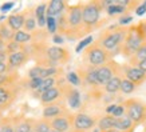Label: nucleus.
I'll return each mask as SVG.
<instances>
[{"label":"nucleus","instance_id":"5701e85b","mask_svg":"<svg viewBox=\"0 0 146 132\" xmlns=\"http://www.w3.org/2000/svg\"><path fill=\"white\" fill-rule=\"evenodd\" d=\"M34 124H35V120L22 119V120H19V121H16L15 131L13 132H31L32 128H34Z\"/></svg>","mask_w":146,"mask_h":132},{"label":"nucleus","instance_id":"bb28decb","mask_svg":"<svg viewBox=\"0 0 146 132\" xmlns=\"http://www.w3.org/2000/svg\"><path fill=\"white\" fill-rule=\"evenodd\" d=\"M38 24H36V19H35V15L32 12H26V22H24V31L31 33L32 31H35Z\"/></svg>","mask_w":146,"mask_h":132},{"label":"nucleus","instance_id":"2f4dec72","mask_svg":"<svg viewBox=\"0 0 146 132\" xmlns=\"http://www.w3.org/2000/svg\"><path fill=\"white\" fill-rule=\"evenodd\" d=\"M66 79L67 81H68V84H70L71 87H78V85H80L82 84V81H80V77L79 75H78V72H68L66 75Z\"/></svg>","mask_w":146,"mask_h":132},{"label":"nucleus","instance_id":"393cba45","mask_svg":"<svg viewBox=\"0 0 146 132\" xmlns=\"http://www.w3.org/2000/svg\"><path fill=\"white\" fill-rule=\"evenodd\" d=\"M13 35H15V32L7 26V23H0V39H3L5 43H9V41L13 40Z\"/></svg>","mask_w":146,"mask_h":132},{"label":"nucleus","instance_id":"a878e982","mask_svg":"<svg viewBox=\"0 0 146 132\" xmlns=\"http://www.w3.org/2000/svg\"><path fill=\"white\" fill-rule=\"evenodd\" d=\"M32 33H28V32H26L24 30H20V31H16L15 32V35H13V41H16L18 44H22V45H24V44L30 43L32 40Z\"/></svg>","mask_w":146,"mask_h":132},{"label":"nucleus","instance_id":"20e7f679","mask_svg":"<svg viewBox=\"0 0 146 132\" xmlns=\"http://www.w3.org/2000/svg\"><path fill=\"white\" fill-rule=\"evenodd\" d=\"M125 115L133 121L134 125L143 124L146 119V104L139 99H127L123 101Z\"/></svg>","mask_w":146,"mask_h":132},{"label":"nucleus","instance_id":"4be33fe9","mask_svg":"<svg viewBox=\"0 0 146 132\" xmlns=\"http://www.w3.org/2000/svg\"><path fill=\"white\" fill-rule=\"evenodd\" d=\"M19 76L18 72L13 71V72H5V74H0V87H4V85H11V84H16Z\"/></svg>","mask_w":146,"mask_h":132},{"label":"nucleus","instance_id":"dca6fc26","mask_svg":"<svg viewBox=\"0 0 146 132\" xmlns=\"http://www.w3.org/2000/svg\"><path fill=\"white\" fill-rule=\"evenodd\" d=\"M67 9V4L63 0H51L47 4V9H46V15L50 18H58L59 15H62Z\"/></svg>","mask_w":146,"mask_h":132},{"label":"nucleus","instance_id":"b1692460","mask_svg":"<svg viewBox=\"0 0 146 132\" xmlns=\"http://www.w3.org/2000/svg\"><path fill=\"white\" fill-rule=\"evenodd\" d=\"M145 59H146V41H143V44L137 49V52L134 53L131 57H129V60H130V64H133L134 67V64L137 66L138 63H141Z\"/></svg>","mask_w":146,"mask_h":132},{"label":"nucleus","instance_id":"e433bc0d","mask_svg":"<svg viewBox=\"0 0 146 132\" xmlns=\"http://www.w3.org/2000/svg\"><path fill=\"white\" fill-rule=\"evenodd\" d=\"M42 81H43V79H40V77H38V79H28V83H27V88H30L31 91H38L40 88V85H42Z\"/></svg>","mask_w":146,"mask_h":132},{"label":"nucleus","instance_id":"4c0bfd02","mask_svg":"<svg viewBox=\"0 0 146 132\" xmlns=\"http://www.w3.org/2000/svg\"><path fill=\"white\" fill-rule=\"evenodd\" d=\"M123 115H125L123 104H117V107H115V110L113 111L111 116H113V118H121V116H123Z\"/></svg>","mask_w":146,"mask_h":132},{"label":"nucleus","instance_id":"9b49d317","mask_svg":"<svg viewBox=\"0 0 146 132\" xmlns=\"http://www.w3.org/2000/svg\"><path fill=\"white\" fill-rule=\"evenodd\" d=\"M72 118H74V115H71L68 112L66 115L48 120L51 129H55L58 132H70V129L72 128Z\"/></svg>","mask_w":146,"mask_h":132},{"label":"nucleus","instance_id":"c85d7f7f","mask_svg":"<svg viewBox=\"0 0 146 132\" xmlns=\"http://www.w3.org/2000/svg\"><path fill=\"white\" fill-rule=\"evenodd\" d=\"M51 131V125H50V121L46 119H39L35 120V124H34V132H50Z\"/></svg>","mask_w":146,"mask_h":132},{"label":"nucleus","instance_id":"de8ad7c7","mask_svg":"<svg viewBox=\"0 0 146 132\" xmlns=\"http://www.w3.org/2000/svg\"><path fill=\"white\" fill-rule=\"evenodd\" d=\"M105 132H118V131H117V129H114V128H113V129H109V131H105Z\"/></svg>","mask_w":146,"mask_h":132},{"label":"nucleus","instance_id":"c9c22d12","mask_svg":"<svg viewBox=\"0 0 146 132\" xmlns=\"http://www.w3.org/2000/svg\"><path fill=\"white\" fill-rule=\"evenodd\" d=\"M24 49V45L22 44H18L16 41H9L7 43V53H13V52H18V51H22Z\"/></svg>","mask_w":146,"mask_h":132},{"label":"nucleus","instance_id":"864d4df0","mask_svg":"<svg viewBox=\"0 0 146 132\" xmlns=\"http://www.w3.org/2000/svg\"><path fill=\"white\" fill-rule=\"evenodd\" d=\"M145 132H146V129H145Z\"/></svg>","mask_w":146,"mask_h":132},{"label":"nucleus","instance_id":"7ed1b4c3","mask_svg":"<svg viewBox=\"0 0 146 132\" xmlns=\"http://www.w3.org/2000/svg\"><path fill=\"white\" fill-rule=\"evenodd\" d=\"M126 35H127V28H125V27L118 28V30H113V31H106L99 36V39L95 43H98L103 49H106L107 52L115 51V49L121 48Z\"/></svg>","mask_w":146,"mask_h":132},{"label":"nucleus","instance_id":"6e6552de","mask_svg":"<svg viewBox=\"0 0 146 132\" xmlns=\"http://www.w3.org/2000/svg\"><path fill=\"white\" fill-rule=\"evenodd\" d=\"M117 70L118 66L114 62H109L106 64H103L102 67L95 68V74H97V80H98V85H105V84L117 75Z\"/></svg>","mask_w":146,"mask_h":132},{"label":"nucleus","instance_id":"49530a36","mask_svg":"<svg viewBox=\"0 0 146 132\" xmlns=\"http://www.w3.org/2000/svg\"><path fill=\"white\" fill-rule=\"evenodd\" d=\"M115 107H117V104H110V106H107L106 114H107V115H111V114H113V111L115 110Z\"/></svg>","mask_w":146,"mask_h":132},{"label":"nucleus","instance_id":"7c9ffc66","mask_svg":"<svg viewBox=\"0 0 146 132\" xmlns=\"http://www.w3.org/2000/svg\"><path fill=\"white\" fill-rule=\"evenodd\" d=\"M46 28H47V32L51 33V35L58 33L56 18H50V16H47V19H46Z\"/></svg>","mask_w":146,"mask_h":132},{"label":"nucleus","instance_id":"1a4fd4ad","mask_svg":"<svg viewBox=\"0 0 146 132\" xmlns=\"http://www.w3.org/2000/svg\"><path fill=\"white\" fill-rule=\"evenodd\" d=\"M63 96H64V85H58V87H54L40 93L39 99L43 106H50V104L59 103Z\"/></svg>","mask_w":146,"mask_h":132},{"label":"nucleus","instance_id":"f03ea898","mask_svg":"<svg viewBox=\"0 0 146 132\" xmlns=\"http://www.w3.org/2000/svg\"><path fill=\"white\" fill-rule=\"evenodd\" d=\"M102 9H103L102 3L98 1V0L83 3V7H82V23H83V30L86 33L91 32L98 27Z\"/></svg>","mask_w":146,"mask_h":132},{"label":"nucleus","instance_id":"473e14b6","mask_svg":"<svg viewBox=\"0 0 146 132\" xmlns=\"http://www.w3.org/2000/svg\"><path fill=\"white\" fill-rule=\"evenodd\" d=\"M125 11H126L125 7L118 5V4H114V3L106 8V12H107L109 16H115V15H119V13H125Z\"/></svg>","mask_w":146,"mask_h":132},{"label":"nucleus","instance_id":"0eeeda50","mask_svg":"<svg viewBox=\"0 0 146 132\" xmlns=\"http://www.w3.org/2000/svg\"><path fill=\"white\" fill-rule=\"evenodd\" d=\"M98 120L93 116H90L87 114L79 112V114L74 115L72 118V128L75 131H80V132H89L93 128H95Z\"/></svg>","mask_w":146,"mask_h":132},{"label":"nucleus","instance_id":"f8f14e48","mask_svg":"<svg viewBox=\"0 0 146 132\" xmlns=\"http://www.w3.org/2000/svg\"><path fill=\"white\" fill-rule=\"evenodd\" d=\"M28 57H30V55H28V52L26 49H22V51H18V52H13V53H8V59H7L8 71L13 72L18 68H20L23 64H26Z\"/></svg>","mask_w":146,"mask_h":132},{"label":"nucleus","instance_id":"4468645a","mask_svg":"<svg viewBox=\"0 0 146 132\" xmlns=\"http://www.w3.org/2000/svg\"><path fill=\"white\" fill-rule=\"evenodd\" d=\"M64 96L71 110H79L82 107V96L75 87H64Z\"/></svg>","mask_w":146,"mask_h":132},{"label":"nucleus","instance_id":"412c9836","mask_svg":"<svg viewBox=\"0 0 146 132\" xmlns=\"http://www.w3.org/2000/svg\"><path fill=\"white\" fill-rule=\"evenodd\" d=\"M121 77L118 75H115L114 77H111L109 81H107L105 85H103V89L105 92L110 93V95H114V93L119 92V87H121Z\"/></svg>","mask_w":146,"mask_h":132},{"label":"nucleus","instance_id":"9d476101","mask_svg":"<svg viewBox=\"0 0 146 132\" xmlns=\"http://www.w3.org/2000/svg\"><path fill=\"white\" fill-rule=\"evenodd\" d=\"M16 95H18L16 84L0 87V111L1 112L12 104V101L16 99Z\"/></svg>","mask_w":146,"mask_h":132},{"label":"nucleus","instance_id":"423d86ee","mask_svg":"<svg viewBox=\"0 0 146 132\" xmlns=\"http://www.w3.org/2000/svg\"><path fill=\"white\" fill-rule=\"evenodd\" d=\"M145 41V31H139L138 28L135 30H127V35L125 37L123 47H122V52L127 57H131L134 53L137 52V49L141 47Z\"/></svg>","mask_w":146,"mask_h":132},{"label":"nucleus","instance_id":"5fc2aeb1","mask_svg":"<svg viewBox=\"0 0 146 132\" xmlns=\"http://www.w3.org/2000/svg\"><path fill=\"white\" fill-rule=\"evenodd\" d=\"M0 120H1V119H0Z\"/></svg>","mask_w":146,"mask_h":132},{"label":"nucleus","instance_id":"c756f323","mask_svg":"<svg viewBox=\"0 0 146 132\" xmlns=\"http://www.w3.org/2000/svg\"><path fill=\"white\" fill-rule=\"evenodd\" d=\"M15 121L11 119L1 118L0 120V132H13L15 131Z\"/></svg>","mask_w":146,"mask_h":132},{"label":"nucleus","instance_id":"58836bf2","mask_svg":"<svg viewBox=\"0 0 146 132\" xmlns=\"http://www.w3.org/2000/svg\"><path fill=\"white\" fill-rule=\"evenodd\" d=\"M15 7V3H12V1H8V3H4V4H1V7H0V12H8V11H11V9Z\"/></svg>","mask_w":146,"mask_h":132},{"label":"nucleus","instance_id":"39448f33","mask_svg":"<svg viewBox=\"0 0 146 132\" xmlns=\"http://www.w3.org/2000/svg\"><path fill=\"white\" fill-rule=\"evenodd\" d=\"M84 60L87 62L89 67L98 68L110 62V52L103 49L98 43H91L86 49Z\"/></svg>","mask_w":146,"mask_h":132},{"label":"nucleus","instance_id":"a211bd4d","mask_svg":"<svg viewBox=\"0 0 146 132\" xmlns=\"http://www.w3.org/2000/svg\"><path fill=\"white\" fill-rule=\"evenodd\" d=\"M46 9H47V3H40V4H38L35 7V9H34L36 24H38L39 28H44L46 27V19H47Z\"/></svg>","mask_w":146,"mask_h":132},{"label":"nucleus","instance_id":"09e8293b","mask_svg":"<svg viewBox=\"0 0 146 132\" xmlns=\"http://www.w3.org/2000/svg\"><path fill=\"white\" fill-rule=\"evenodd\" d=\"M91 131H93V132H101V131H99V129H98V128H93Z\"/></svg>","mask_w":146,"mask_h":132},{"label":"nucleus","instance_id":"603ef678","mask_svg":"<svg viewBox=\"0 0 146 132\" xmlns=\"http://www.w3.org/2000/svg\"><path fill=\"white\" fill-rule=\"evenodd\" d=\"M143 124H145V125H146V119H145V121H143Z\"/></svg>","mask_w":146,"mask_h":132},{"label":"nucleus","instance_id":"aec40b11","mask_svg":"<svg viewBox=\"0 0 146 132\" xmlns=\"http://www.w3.org/2000/svg\"><path fill=\"white\" fill-rule=\"evenodd\" d=\"M115 124V118H113L111 115H106L97 121V128L101 132L109 131V129H113Z\"/></svg>","mask_w":146,"mask_h":132},{"label":"nucleus","instance_id":"f704fd0d","mask_svg":"<svg viewBox=\"0 0 146 132\" xmlns=\"http://www.w3.org/2000/svg\"><path fill=\"white\" fill-rule=\"evenodd\" d=\"M42 71H43V67L40 66H34L32 68H30V71H28V79H38V77H40V75H42Z\"/></svg>","mask_w":146,"mask_h":132},{"label":"nucleus","instance_id":"c03bdc74","mask_svg":"<svg viewBox=\"0 0 146 132\" xmlns=\"http://www.w3.org/2000/svg\"><path fill=\"white\" fill-rule=\"evenodd\" d=\"M0 52H7V43L3 39H0Z\"/></svg>","mask_w":146,"mask_h":132},{"label":"nucleus","instance_id":"3c124183","mask_svg":"<svg viewBox=\"0 0 146 132\" xmlns=\"http://www.w3.org/2000/svg\"><path fill=\"white\" fill-rule=\"evenodd\" d=\"M50 132H58V131H55V129H51V131H50Z\"/></svg>","mask_w":146,"mask_h":132},{"label":"nucleus","instance_id":"6ab92c4d","mask_svg":"<svg viewBox=\"0 0 146 132\" xmlns=\"http://www.w3.org/2000/svg\"><path fill=\"white\" fill-rule=\"evenodd\" d=\"M133 127H134L133 121L129 119L126 115L121 116V118H115L114 129H117L118 132H130L133 129Z\"/></svg>","mask_w":146,"mask_h":132},{"label":"nucleus","instance_id":"ddd939ff","mask_svg":"<svg viewBox=\"0 0 146 132\" xmlns=\"http://www.w3.org/2000/svg\"><path fill=\"white\" fill-rule=\"evenodd\" d=\"M70 111L67 110L66 107L60 104V103H55V104H50V106H44L43 111H42V116L46 120H51L55 119L58 116H62V115L68 114Z\"/></svg>","mask_w":146,"mask_h":132},{"label":"nucleus","instance_id":"f3484780","mask_svg":"<svg viewBox=\"0 0 146 132\" xmlns=\"http://www.w3.org/2000/svg\"><path fill=\"white\" fill-rule=\"evenodd\" d=\"M24 22H26V12H19V13H12L7 18V26L12 30L13 32L20 31L24 27Z\"/></svg>","mask_w":146,"mask_h":132},{"label":"nucleus","instance_id":"37998d69","mask_svg":"<svg viewBox=\"0 0 146 132\" xmlns=\"http://www.w3.org/2000/svg\"><path fill=\"white\" fill-rule=\"evenodd\" d=\"M5 72H9L8 67H7V63H1V62H0V74H5Z\"/></svg>","mask_w":146,"mask_h":132},{"label":"nucleus","instance_id":"a19ab883","mask_svg":"<svg viewBox=\"0 0 146 132\" xmlns=\"http://www.w3.org/2000/svg\"><path fill=\"white\" fill-rule=\"evenodd\" d=\"M131 22H133V16H122L119 19V26L125 27V26H127V24H130Z\"/></svg>","mask_w":146,"mask_h":132},{"label":"nucleus","instance_id":"ea45409f","mask_svg":"<svg viewBox=\"0 0 146 132\" xmlns=\"http://www.w3.org/2000/svg\"><path fill=\"white\" fill-rule=\"evenodd\" d=\"M52 43H55L56 45L63 44L64 43V36L60 35V33H55V35H52Z\"/></svg>","mask_w":146,"mask_h":132},{"label":"nucleus","instance_id":"72a5a7b5","mask_svg":"<svg viewBox=\"0 0 146 132\" xmlns=\"http://www.w3.org/2000/svg\"><path fill=\"white\" fill-rule=\"evenodd\" d=\"M94 41V39H93V36H86L84 39H82L79 41V43L76 44V47H75V52L76 53H79V52H82L86 47H89L90 44Z\"/></svg>","mask_w":146,"mask_h":132},{"label":"nucleus","instance_id":"79ce46f5","mask_svg":"<svg viewBox=\"0 0 146 132\" xmlns=\"http://www.w3.org/2000/svg\"><path fill=\"white\" fill-rule=\"evenodd\" d=\"M145 13H146V5L141 4L135 8V15H137V16H142V15H145Z\"/></svg>","mask_w":146,"mask_h":132},{"label":"nucleus","instance_id":"f257e3e1","mask_svg":"<svg viewBox=\"0 0 146 132\" xmlns=\"http://www.w3.org/2000/svg\"><path fill=\"white\" fill-rule=\"evenodd\" d=\"M82 7L83 3L67 7V32L64 35H67V37L71 40L86 35L82 23Z\"/></svg>","mask_w":146,"mask_h":132},{"label":"nucleus","instance_id":"2eb2a0df","mask_svg":"<svg viewBox=\"0 0 146 132\" xmlns=\"http://www.w3.org/2000/svg\"><path fill=\"white\" fill-rule=\"evenodd\" d=\"M125 75H126V79L130 80L131 83H134L135 85H139L146 80V74L143 71H141L138 67H129L125 71Z\"/></svg>","mask_w":146,"mask_h":132},{"label":"nucleus","instance_id":"a18cd8bd","mask_svg":"<svg viewBox=\"0 0 146 132\" xmlns=\"http://www.w3.org/2000/svg\"><path fill=\"white\" fill-rule=\"evenodd\" d=\"M135 67H138L139 70H141V71H143V72H145V74H146V59H145V60H142L141 63H138V64H137V66H135Z\"/></svg>","mask_w":146,"mask_h":132},{"label":"nucleus","instance_id":"8fccbe9b","mask_svg":"<svg viewBox=\"0 0 146 132\" xmlns=\"http://www.w3.org/2000/svg\"><path fill=\"white\" fill-rule=\"evenodd\" d=\"M1 118H3V112H0V119H1Z\"/></svg>","mask_w":146,"mask_h":132},{"label":"nucleus","instance_id":"cd10ccee","mask_svg":"<svg viewBox=\"0 0 146 132\" xmlns=\"http://www.w3.org/2000/svg\"><path fill=\"white\" fill-rule=\"evenodd\" d=\"M135 89H137V85H135L134 83H131L130 80H127L126 77L121 80L119 91L122 93H125V95H130V93H133Z\"/></svg>","mask_w":146,"mask_h":132}]
</instances>
